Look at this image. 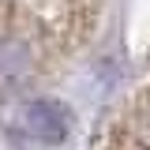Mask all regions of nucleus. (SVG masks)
<instances>
[{
	"label": "nucleus",
	"instance_id": "f257e3e1",
	"mask_svg": "<svg viewBox=\"0 0 150 150\" xmlns=\"http://www.w3.org/2000/svg\"><path fill=\"white\" fill-rule=\"evenodd\" d=\"M19 124L26 135H34L41 143H56V139H64V131H68V112L53 105V101H30V105H23L19 112Z\"/></svg>",
	"mask_w": 150,
	"mask_h": 150
}]
</instances>
